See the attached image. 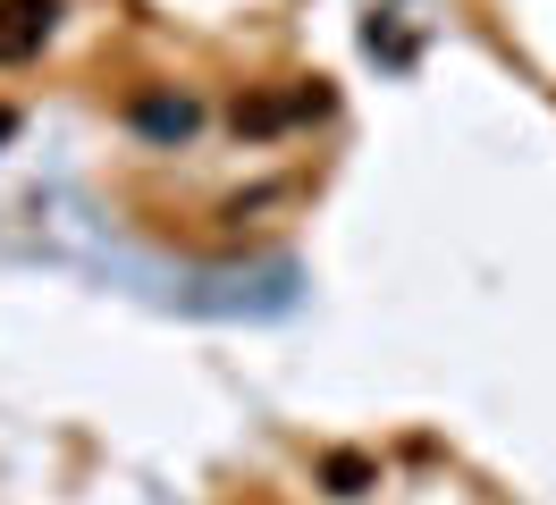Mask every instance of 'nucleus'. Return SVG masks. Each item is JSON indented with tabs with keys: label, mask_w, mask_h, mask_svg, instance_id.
Masks as SVG:
<instances>
[{
	"label": "nucleus",
	"mask_w": 556,
	"mask_h": 505,
	"mask_svg": "<svg viewBox=\"0 0 556 505\" xmlns=\"http://www.w3.org/2000/svg\"><path fill=\"white\" fill-rule=\"evenodd\" d=\"M9 135H17V110H0V143H9Z\"/></svg>",
	"instance_id": "nucleus-5"
},
{
	"label": "nucleus",
	"mask_w": 556,
	"mask_h": 505,
	"mask_svg": "<svg viewBox=\"0 0 556 505\" xmlns=\"http://www.w3.org/2000/svg\"><path fill=\"white\" fill-rule=\"evenodd\" d=\"M194 118H203V110H194L186 93H152V101H136V127H143V135H194Z\"/></svg>",
	"instance_id": "nucleus-3"
},
{
	"label": "nucleus",
	"mask_w": 556,
	"mask_h": 505,
	"mask_svg": "<svg viewBox=\"0 0 556 505\" xmlns=\"http://www.w3.org/2000/svg\"><path fill=\"white\" fill-rule=\"evenodd\" d=\"M320 480H329V497H363V489H371V464H363V455H329Z\"/></svg>",
	"instance_id": "nucleus-4"
},
{
	"label": "nucleus",
	"mask_w": 556,
	"mask_h": 505,
	"mask_svg": "<svg viewBox=\"0 0 556 505\" xmlns=\"http://www.w3.org/2000/svg\"><path fill=\"white\" fill-rule=\"evenodd\" d=\"M320 110H329V93H320V85H304V93H287V101H244L237 127H244V135H270V127H287V118H320Z\"/></svg>",
	"instance_id": "nucleus-2"
},
{
	"label": "nucleus",
	"mask_w": 556,
	"mask_h": 505,
	"mask_svg": "<svg viewBox=\"0 0 556 505\" xmlns=\"http://www.w3.org/2000/svg\"><path fill=\"white\" fill-rule=\"evenodd\" d=\"M51 26H60V0H0V67L35 60Z\"/></svg>",
	"instance_id": "nucleus-1"
}]
</instances>
